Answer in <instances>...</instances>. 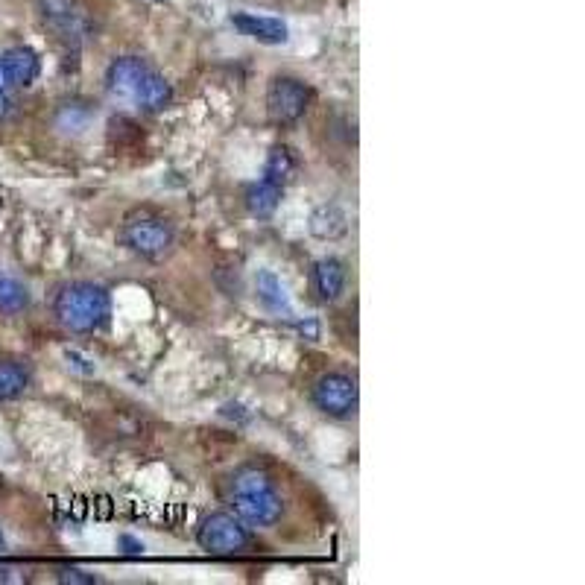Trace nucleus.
I'll return each instance as SVG.
<instances>
[{"instance_id": "obj_1", "label": "nucleus", "mask_w": 585, "mask_h": 585, "mask_svg": "<svg viewBox=\"0 0 585 585\" xmlns=\"http://www.w3.org/2000/svg\"><path fill=\"white\" fill-rule=\"evenodd\" d=\"M106 91L141 115H158L173 106V85L144 56H117L106 68Z\"/></svg>"}, {"instance_id": "obj_2", "label": "nucleus", "mask_w": 585, "mask_h": 585, "mask_svg": "<svg viewBox=\"0 0 585 585\" xmlns=\"http://www.w3.org/2000/svg\"><path fill=\"white\" fill-rule=\"evenodd\" d=\"M50 313L56 319V325L68 334H97L109 325L112 319V293L109 287L97 284V281H65L56 287L53 299H50Z\"/></svg>"}, {"instance_id": "obj_3", "label": "nucleus", "mask_w": 585, "mask_h": 585, "mask_svg": "<svg viewBox=\"0 0 585 585\" xmlns=\"http://www.w3.org/2000/svg\"><path fill=\"white\" fill-rule=\"evenodd\" d=\"M229 504L240 521L258 530H270L284 515V498L275 480L258 466H243L234 471L229 480Z\"/></svg>"}, {"instance_id": "obj_4", "label": "nucleus", "mask_w": 585, "mask_h": 585, "mask_svg": "<svg viewBox=\"0 0 585 585\" xmlns=\"http://www.w3.org/2000/svg\"><path fill=\"white\" fill-rule=\"evenodd\" d=\"M120 243L141 261H164L176 249V226L153 208H138L123 217Z\"/></svg>"}, {"instance_id": "obj_5", "label": "nucleus", "mask_w": 585, "mask_h": 585, "mask_svg": "<svg viewBox=\"0 0 585 585\" xmlns=\"http://www.w3.org/2000/svg\"><path fill=\"white\" fill-rule=\"evenodd\" d=\"M311 404L334 422H349L360 410V387L357 378L343 369L322 372L311 384Z\"/></svg>"}, {"instance_id": "obj_6", "label": "nucleus", "mask_w": 585, "mask_h": 585, "mask_svg": "<svg viewBox=\"0 0 585 585\" xmlns=\"http://www.w3.org/2000/svg\"><path fill=\"white\" fill-rule=\"evenodd\" d=\"M196 542L214 556H240L252 550L255 536H252V527L240 521L234 512H211L199 521Z\"/></svg>"}, {"instance_id": "obj_7", "label": "nucleus", "mask_w": 585, "mask_h": 585, "mask_svg": "<svg viewBox=\"0 0 585 585\" xmlns=\"http://www.w3.org/2000/svg\"><path fill=\"white\" fill-rule=\"evenodd\" d=\"M41 24L68 47H79L94 36V21L79 0H36Z\"/></svg>"}, {"instance_id": "obj_8", "label": "nucleus", "mask_w": 585, "mask_h": 585, "mask_svg": "<svg viewBox=\"0 0 585 585\" xmlns=\"http://www.w3.org/2000/svg\"><path fill=\"white\" fill-rule=\"evenodd\" d=\"M313 88L302 77L275 74L267 85V115L275 126H293L311 112Z\"/></svg>"}, {"instance_id": "obj_9", "label": "nucleus", "mask_w": 585, "mask_h": 585, "mask_svg": "<svg viewBox=\"0 0 585 585\" xmlns=\"http://www.w3.org/2000/svg\"><path fill=\"white\" fill-rule=\"evenodd\" d=\"M349 284V264L337 255H325L313 261L311 267V293L319 305H334Z\"/></svg>"}, {"instance_id": "obj_10", "label": "nucleus", "mask_w": 585, "mask_h": 585, "mask_svg": "<svg viewBox=\"0 0 585 585\" xmlns=\"http://www.w3.org/2000/svg\"><path fill=\"white\" fill-rule=\"evenodd\" d=\"M232 27L246 36V39L258 41V44H267V47H278V44H287L290 39V27L273 18V15H258V12H234Z\"/></svg>"}, {"instance_id": "obj_11", "label": "nucleus", "mask_w": 585, "mask_h": 585, "mask_svg": "<svg viewBox=\"0 0 585 585\" xmlns=\"http://www.w3.org/2000/svg\"><path fill=\"white\" fill-rule=\"evenodd\" d=\"M0 68L9 79V85L18 91V88H30L36 79L41 77V59L39 53L27 44H18V47H9L0 53Z\"/></svg>"}, {"instance_id": "obj_12", "label": "nucleus", "mask_w": 585, "mask_h": 585, "mask_svg": "<svg viewBox=\"0 0 585 585\" xmlns=\"http://www.w3.org/2000/svg\"><path fill=\"white\" fill-rule=\"evenodd\" d=\"M255 299L275 319H296L293 302L284 290V281L273 270H258L255 273Z\"/></svg>"}, {"instance_id": "obj_13", "label": "nucleus", "mask_w": 585, "mask_h": 585, "mask_svg": "<svg viewBox=\"0 0 585 585\" xmlns=\"http://www.w3.org/2000/svg\"><path fill=\"white\" fill-rule=\"evenodd\" d=\"M97 117V106L91 100H82V97H71V100H62L53 112V126L59 135L65 138H77L85 129H91Z\"/></svg>"}, {"instance_id": "obj_14", "label": "nucleus", "mask_w": 585, "mask_h": 585, "mask_svg": "<svg viewBox=\"0 0 585 585\" xmlns=\"http://www.w3.org/2000/svg\"><path fill=\"white\" fill-rule=\"evenodd\" d=\"M308 232L316 237V240H340L343 234L349 232V214L337 205V202H322L316 205L308 217Z\"/></svg>"}, {"instance_id": "obj_15", "label": "nucleus", "mask_w": 585, "mask_h": 585, "mask_svg": "<svg viewBox=\"0 0 585 585\" xmlns=\"http://www.w3.org/2000/svg\"><path fill=\"white\" fill-rule=\"evenodd\" d=\"M33 384V366L21 357H0V404L18 401Z\"/></svg>"}, {"instance_id": "obj_16", "label": "nucleus", "mask_w": 585, "mask_h": 585, "mask_svg": "<svg viewBox=\"0 0 585 585\" xmlns=\"http://www.w3.org/2000/svg\"><path fill=\"white\" fill-rule=\"evenodd\" d=\"M281 196H284V188H278L267 179H258L243 188V205L255 220H270L281 205Z\"/></svg>"}, {"instance_id": "obj_17", "label": "nucleus", "mask_w": 585, "mask_h": 585, "mask_svg": "<svg viewBox=\"0 0 585 585\" xmlns=\"http://www.w3.org/2000/svg\"><path fill=\"white\" fill-rule=\"evenodd\" d=\"M296 170H299V158H296V153H293L287 144H275L273 150L267 153L261 179L273 182V185H278V188H287V185L293 182Z\"/></svg>"}, {"instance_id": "obj_18", "label": "nucleus", "mask_w": 585, "mask_h": 585, "mask_svg": "<svg viewBox=\"0 0 585 585\" xmlns=\"http://www.w3.org/2000/svg\"><path fill=\"white\" fill-rule=\"evenodd\" d=\"M33 296H30V287L9 273H0V313L3 316H18L30 308Z\"/></svg>"}, {"instance_id": "obj_19", "label": "nucleus", "mask_w": 585, "mask_h": 585, "mask_svg": "<svg viewBox=\"0 0 585 585\" xmlns=\"http://www.w3.org/2000/svg\"><path fill=\"white\" fill-rule=\"evenodd\" d=\"M56 580H59V583H71V585L100 583V577H97L94 571L82 568V565H59V568H56Z\"/></svg>"}, {"instance_id": "obj_20", "label": "nucleus", "mask_w": 585, "mask_h": 585, "mask_svg": "<svg viewBox=\"0 0 585 585\" xmlns=\"http://www.w3.org/2000/svg\"><path fill=\"white\" fill-rule=\"evenodd\" d=\"M12 115H15V88L9 85V79L0 68V123L9 120Z\"/></svg>"}, {"instance_id": "obj_21", "label": "nucleus", "mask_w": 585, "mask_h": 585, "mask_svg": "<svg viewBox=\"0 0 585 585\" xmlns=\"http://www.w3.org/2000/svg\"><path fill=\"white\" fill-rule=\"evenodd\" d=\"M117 547H120L126 556H141V553H144V542H141V539H132V536H120V539H117Z\"/></svg>"}, {"instance_id": "obj_22", "label": "nucleus", "mask_w": 585, "mask_h": 585, "mask_svg": "<svg viewBox=\"0 0 585 585\" xmlns=\"http://www.w3.org/2000/svg\"><path fill=\"white\" fill-rule=\"evenodd\" d=\"M18 574V568H12V565H0V583H18L21 577H15Z\"/></svg>"}, {"instance_id": "obj_23", "label": "nucleus", "mask_w": 585, "mask_h": 585, "mask_svg": "<svg viewBox=\"0 0 585 585\" xmlns=\"http://www.w3.org/2000/svg\"><path fill=\"white\" fill-rule=\"evenodd\" d=\"M6 553V539H3V533H0V556Z\"/></svg>"}]
</instances>
